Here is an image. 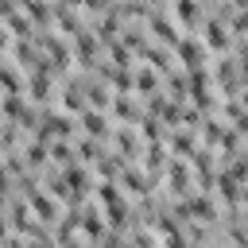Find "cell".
I'll return each mask as SVG.
<instances>
[{"label":"cell","instance_id":"cell-1","mask_svg":"<svg viewBox=\"0 0 248 248\" xmlns=\"http://www.w3.org/2000/svg\"><path fill=\"white\" fill-rule=\"evenodd\" d=\"M202 54H205V50H202V43H194V39H182V43H178V58H186V66H190V70H198V66H202Z\"/></svg>","mask_w":248,"mask_h":248},{"label":"cell","instance_id":"cell-2","mask_svg":"<svg viewBox=\"0 0 248 248\" xmlns=\"http://www.w3.org/2000/svg\"><path fill=\"white\" fill-rule=\"evenodd\" d=\"M31 209H35L43 221H54V213H58V205H54L46 194H31Z\"/></svg>","mask_w":248,"mask_h":248},{"label":"cell","instance_id":"cell-3","mask_svg":"<svg viewBox=\"0 0 248 248\" xmlns=\"http://www.w3.org/2000/svg\"><path fill=\"white\" fill-rule=\"evenodd\" d=\"M174 16H178V23H198V4L194 0H174Z\"/></svg>","mask_w":248,"mask_h":248},{"label":"cell","instance_id":"cell-4","mask_svg":"<svg viewBox=\"0 0 248 248\" xmlns=\"http://www.w3.org/2000/svg\"><path fill=\"white\" fill-rule=\"evenodd\" d=\"M23 12H27L35 23H46V19H50V8H46L43 0H23Z\"/></svg>","mask_w":248,"mask_h":248},{"label":"cell","instance_id":"cell-5","mask_svg":"<svg viewBox=\"0 0 248 248\" xmlns=\"http://www.w3.org/2000/svg\"><path fill=\"white\" fill-rule=\"evenodd\" d=\"M81 120H85V132H93V136H105V132H108V128H105V116H101V112H85Z\"/></svg>","mask_w":248,"mask_h":248},{"label":"cell","instance_id":"cell-6","mask_svg":"<svg viewBox=\"0 0 248 248\" xmlns=\"http://www.w3.org/2000/svg\"><path fill=\"white\" fill-rule=\"evenodd\" d=\"M151 27L159 31V39H167V43H174V23H170V19H163V16H159V19H151Z\"/></svg>","mask_w":248,"mask_h":248},{"label":"cell","instance_id":"cell-7","mask_svg":"<svg viewBox=\"0 0 248 248\" xmlns=\"http://www.w3.org/2000/svg\"><path fill=\"white\" fill-rule=\"evenodd\" d=\"M0 85H4L8 93H19V78H16L8 66H0Z\"/></svg>","mask_w":248,"mask_h":248},{"label":"cell","instance_id":"cell-8","mask_svg":"<svg viewBox=\"0 0 248 248\" xmlns=\"http://www.w3.org/2000/svg\"><path fill=\"white\" fill-rule=\"evenodd\" d=\"M205 39H209V46H225V43H229V39H225V27H221V23H209V35H205Z\"/></svg>","mask_w":248,"mask_h":248},{"label":"cell","instance_id":"cell-9","mask_svg":"<svg viewBox=\"0 0 248 248\" xmlns=\"http://www.w3.org/2000/svg\"><path fill=\"white\" fill-rule=\"evenodd\" d=\"M136 89H140V93H151V89H155V74H151V70H140V78H136Z\"/></svg>","mask_w":248,"mask_h":248},{"label":"cell","instance_id":"cell-10","mask_svg":"<svg viewBox=\"0 0 248 248\" xmlns=\"http://www.w3.org/2000/svg\"><path fill=\"white\" fill-rule=\"evenodd\" d=\"M4 229H8V225H4V217H0V236H4Z\"/></svg>","mask_w":248,"mask_h":248}]
</instances>
